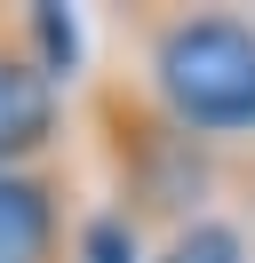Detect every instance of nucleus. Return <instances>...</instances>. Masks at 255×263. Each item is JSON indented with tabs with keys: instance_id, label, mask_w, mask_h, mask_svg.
Listing matches in <instances>:
<instances>
[{
	"instance_id": "5",
	"label": "nucleus",
	"mask_w": 255,
	"mask_h": 263,
	"mask_svg": "<svg viewBox=\"0 0 255 263\" xmlns=\"http://www.w3.org/2000/svg\"><path fill=\"white\" fill-rule=\"evenodd\" d=\"M24 56L40 64V80H72L80 72V16L56 8V0L24 8Z\"/></svg>"
},
{
	"instance_id": "3",
	"label": "nucleus",
	"mask_w": 255,
	"mask_h": 263,
	"mask_svg": "<svg viewBox=\"0 0 255 263\" xmlns=\"http://www.w3.org/2000/svg\"><path fill=\"white\" fill-rule=\"evenodd\" d=\"M56 136H64L56 80H40L24 48H0V167H32Z\"/></svg>"
},
{
	"instance_id": "7",
	"label": "nucleus",
	"mask_w": 255,
	"mask_h": 263,
	"mask_svg": "<svg viewBox=\"0 0 255 263\" xmlns=\"http://www.w3.org/2000/svg\"><path fill=\"white\" fill-rule=\"evenodd\" d=\"M80 263H136V223H128L120 208L88 215V223H80Z\"/></svg>"
},
{
	"instance_id": "4",
	"label": "nucleus",
	"mask_w": 255,
	"mask_h": 263,
	"mask_svg": "<svg viewBox=\"0 0 255 263\" xmlns=\"http://www.w3.org/2000/svg\"><path fill=\"white\" fill-rule=\"evenodd\" d=\"M64 183L48 167H0V263H56Z\"/></svg>"
},
{
	"instance_id": "6",
	"label": "nucleus",
	"mask_w": 255,
	"mask_h": 263,
	"mask_svg": "<svg viewBox=\"0 0 255 263\" xmlns=\"http://www.w3.org/2000/svg\"><path fill=\"white\" fill-rule=\"evenodd\" d=\"M159 263H247V231H239V223H223V215H199V223L168 231Z\"/></svg>"
},
{
	"instance_id": "2",
	"label": "nucleus",
	"mask_w": 255,
	"mask_h": 263,
	"mask_svg": "<svg viewBox=\"0 0 255 263\" xmlns=\"http://www.w3.org/2000/svg\"><path fill=\"white\" fill-rule=\"evenodd\" d=\"M128 128H136V136H120V183H128L136 208H120V215H128V223H136V215H168L175 231L199 223V199H207V144H191L152 96H143V104L128 96Z\"/></svg>"
},
{
	"instance_id": "1",
	"label": "nucleus",
	"mask_w": 255,
	"mask_h": 263,
	"mask_svg": "<svg viewBox=\"0 0 255 263\" xmlns=\"http://www.w3.org/2000/svg\"><path fill=\"white\" fill-rule=\"evenodd\" d=\"M143 80H152V104L191 144H247L255 136V24L223 16V8L159 16Z\"/></svg>"
}]
</instances>
